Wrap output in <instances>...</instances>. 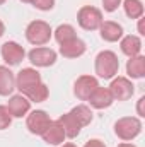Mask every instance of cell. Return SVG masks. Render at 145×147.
I'll return each mask as SVG.
<instances>
[{
    "instance_id": "cell-1",
    "label": "cell",
    "mask_w": 145,
    "mask_h": 147,
    "mask_svg": "<svg viewBox=\"0 0 145 147\" xmlns=\"http://www.w3.org/2000/svg\"><path fill=\"white\" fill-rule=\"evenodd\" d=\"M96 74L103 79H113L118 70H119V60L116 57L114 51L111 50H104L96 57V63H94Z\"/></svg>"
},
{
    "instance_id": "cell-7",
    "label": "cell",
    "mask_w": 145,
    "mask_h": 147,
    "mask_svg": "<svg viewBox=\"0 0 145 147\" xmlns=\"http://www.w3.org/2000/svg\"><path fill=\"white\" fill-rule=\"evenodd\" d=\"M96 87H99V82H97L96 77H92V75H80L75 80L73 92H75V96L80 101H87L91 98V94L96 91Z\"/></svg>"
},
{
    "instance_id": "cell-5",
    "label": "cell",
    "mask_w": 145,
    "mask_h": 147,
    "mask_svg": "<svg viewBox=\"0 0 145 147\" xmlns=\"http://www.w3.org/2000/svg\"><path fill=\"white\" fill-rule=\"evenodd\" d=\"M133 87L135 86L132 84L130 79H126V77H116V79H113V82L109 86V92H111V96H113L114 101H128L133 96V92H135Z\"/></svg>"
},
{
    "instance_id": "cell-12",
    "label": "cell",
    "mask_w": 145,
    "mask_h": 147,
    "mask_svg": "<svg viewBox=\"0 0 145 147\" xmlns=\"http://www.w3.org/2000/svg\"><path fill=\"white\" fill-rule=\"evenodd\" d=\"M7 110L10 113V116L14 118H22L24 115H28L31 110V101L22 96V94H15L9 99V105H7Z\"/></svg>"
},
{
    "instance_id": "cell-8",
    "label": "cell",
    "mask_w": 145,
    "mask_h": 147,
    "mask_svg": "<svg viewBox=\"0 0 145 147\" xmlns=\"http://www.w3.org/2000/svg\"><path fill=\"white\" fill-rule=\"evenodd\" d=\"M0 53H2V58H3V62H5L7 65H19V63L24 60V57H26L24 48H22L19 43H15V41H7V43H3Z\"/></svg>"
},
{
    "instance_id": "cell-33",
    "label": "cell",
    "mask_w": 145,
    "mask_h": 147,
    "mask_svg": "<svg viewBox=\"0 0 145 147\" xmlns=\"http://www.w3.org/2000/svg\"><path fill=\"white\" fill-rule=\"evenodd\" d=\"M21 2H24V3H31L33 0H21Z\"/></svg>"
},
{
    "instance_id": "cell-24",
    "label": "cell",
    "mask_w": 145,
    "mask_h": 147,
    "mask_svg": "<svg viewBox=\"0 0 145 147\" xmlns=\"http://www.w3.org/2000/svg\"><path fill=\"white\" fill-rule=\"evenodd\" d=\"M10 123H12V116H10L9 110H7V106H2L0 105V130L9 128Z\"/></svg>"
},
{
    "instance_id": "cell-27",
    "label": "cell",
    "mask_w": 145,
    "mask_h": 147,
    "mask_svg": "<svg viewBox=\"0 0 145 147\" xmlns=\"http://www.w3.org/2000/svg\"><path fill=\"white\" fill-rule=\"evenodd\" d=\"M144 105H145V96H142V98L138 99V105H137V115H138V116H145Z\"/></svg>"
},
{
    "instance_id": "cell-26",
    "label": "cell",
    "mask_w": 145,
    "mask_h": 147,
    "mask_svg": "<svg viewBox=\"0 0 145 147\" xmlns=\"http://www.w3.org/2000/svg\"><path fill=\"white\" fill-rule=\"evenodd\" d=\"M121 0H103V7L106 12H114L118 7H119Z\"/></svg>"
},
{
    "instance_id": "cell-17",
    "label": "cell",
    "mask_w": 145,
    "mask_h": 147,
    "mask_svg": "<svg viewBox=\"0 0 145 147\" xmlns=\"http://www.w3.org/2000/svg\"><path fill=\"white\" fill-rule=\"evenodd\" d=\"M58 121H60V125L63 127V130H65V135H67L68 139H75V137L80 134V128H82V125L77 121V118L73 116L70 111H68V113H65V115H62V116L58 118Z\"/></svg>"
},
{
    "instance_id": "cell-22",
    "label": "cell",
    "mask_w": 145,
    "mask_h": 147,
    "mask_svg": "<svg viewBox=\"0 0 145 147\" xmlns=\"http://www.w3.org/2000/svg\"><path fill=\"white\" fill-rule=\"evenodd\" d=\"M70 113L77 118V121H79L82 127H85V125H89V123L92 121V111H91L89 106H85V105H79V106L72 108Z\"/></svg>"
},
{
    "instance_id": "cell-34",
    "label": "cell",
    "mask_w": 145,
    "mask_h": 147,
    "mask_svg": "<svg viewBox=\"0 0 145 147\" xmlns=\"http://www.w3.org/2000/svg\"><path fill=\"white\" fill-rule=\"evenodd\" d=\"M5 2H7V0H0V5H3V3H5Z\"/></svg>"
},
{
    "instance_id": "cell-32",
    "label": "cell",
    "mask_w": 145,
    "mask_h": 147,
    "mask_svg": "<svg viewBox=\"0 0 145 147\" xmlns=\"http://www.w3.org/2000/svg\"><path fill=\"white\" fill-rule=\"evenodd\" d=\"M62 147H77V146H75V144H70V142H68V144H63Z\"/></svg>"
},
{
    "instance_id": "cell-6",
    "label": "cell",
    "mask_w": 145,
    "mask_h": 147,
    "mask_svg": "<svg viewBox=\"0 0 145 147\" xmlns=\"http://www.w3.org/2000/svg\"><path fill=\"white\" fill-rule=\"evenodd\" d=\"M50 121H51V118H50V115H48L46 111L34 110V111H31V113L28 115L26 127H28V130H29L31 134H34V135H41V134L48 128Z\"/></svg>"
},
{
    "instance_id": "cell-10",
    "label": "cell",
    "mask_w": 145,
    "mask_h": 147,
    "mask_svg": "<svg viewBox=\"0 0 145 147\" xmlns=\"http://www.w3.org/2000/svg\"><path fill=\"white\" fill-rule=\"evenodd\" d=\"M28 57H29V62L36 67H50L56 62V51L51 48H44V46L33 48L28 53Z\"/></svg>"
},
{
    "instance_id": "cell-29",
    "label": "cell",
    "mask_w": 145,
    "mask_h": 147,
    "mask_svg": "<svg viewBox=\"0 0 145 147\" xmlns=\"http://www.w3.org/2000/svg\"><path fill=\"white\" fill-rule=\"evenodd\" d=\"M138 33H140L142 36L145 34V31H144V19H142V17L138 19Z\"/></svg>"
},
{
    "instance_id": "cell-11",
    "label": "cell",
    "mask_w": 145,
    "mask_h": 147,
    "mask_svg": "<svg viewBox=\"0 0 145 147\" xmlns=\"http://www.w3.org/2000/svg\"><path fill=\"white\" fill-rule=\"evenodd\" d=\"M41 137H43V140H44L46 144H50V146H60V144H63V140L67 139L65 130H63V127L60 125L58 120H51L50 125H48V128L41 134Z\"/></svg>"
},
{
    "instance_id": "cell-16",
    "label": "cell",
    "mask_w": 145,
    "mask_h": 147,
    "mask_svg": "<svg viewBox=\"0 0 145 147\" xmlns=\"http://www.w3.org/2000/svg\"><path fill=\"white\" fill-rule=\"evenodd\" d=\"M119 46H121V51L126 57L132 58V57L140 55V51H142V39L138 36H135V34H128V36H125L121 39Z\"/></svg>"
},
{
    "instance_id": "cell-31",
    "label": "cell",
    "mask_w": 145,
    "mask_h": 147,
    "mask_svg": "<svg viewBox=\"0 0 145 147\" xmlns=\"http://www.w3.org/2000/svg\"><path fill=\"white\" fill-rule=\"evenodd\" d=\"M118 147H137V146H133V144H126V142H125V144H119Z\"/></svg>"
},
{
    "instance_id": "cell-3",
    "label": "cell",
    "mask_w": 145,
    "mask_h": 147,
    "mask_svg": "<svg viewBox=\"0 0 145 147\" xmlns=\"http://www.w3.org/2000/svg\"><path fill=\"white\" fill-rule=\"evenodd\" d=\"M140 132H142V121L135 116H125L114 123V134L118 135V139L125 142L133 140L135 137L140 135Z\"/></svg>"
},
{
    "instance_id": "cell-2",
    "label": "cell",
    "mask_w": 145,
    "mask_h": 147,
    "mask_svg": "<svg viewBox=\"0 0 145 147\" xmlns=\"http://www.w3.org/2000/svg\"><path fill=\"white\" fill-rule=\"evenodd\" d=\"M53 36V31L48 22L44 21H33L26 28V39L34 45V46H43L46 45Z\"/></svg>"
},
{
    "instance_id": "cell-4",
    "label": "cell",
    "mask_w": 145,
    "mask_h": 147,
    "mask_svg": "<svg viewBox=\"0 0 145 147\" xmlns=\"http://www.w3.org/2000/svg\"><path fill=\"white\" fill-rule=\"evenodd\" d=\"M77 22L82 29L85 31H96L99 29V26L103 24V12L96 7L85 5L79 10L77 14Z\"/></svg>"
},
{
    "instance_id": "cell-14",
    "label": "cell",
    "mask_w": 145,
    "mask_h": 147,
    "mask_svg": "<svg viewBox=\"0 0 145 147\" xmlns=\"http://www.w3.org/2000/svg\"><path fill=\"white\" fill-rule=\"evenodd\" d=\"M85 43L80 39V38H73L70 41L60 45V53L65 57V58H79L85 53Z\"/></svg>"
},
{
    "instance_id": "cell-9",
    "label": "cell",
    "mask_w": 145,
    "mask_h": 147,
    "mask_svg": "<svg viewBox=\"0 0 145 147\" xmlns=\"http://www.w3.org/2000/svg\"><path fill=\"white\" fill-rule=\"evenodd\" d=\"M41 82V75L34 69H22L15 77V89L21 91V94H26L29 89H33Z\"/></svg>"
},
{
    "instance_id": "cell-23",
    "label": "cell",
    "mask_w": 145,
    "mask_h": 147,
    "mask_svg": "<svg viewBox=\"0 0 145 147\" xmlns=\"http://www.w3.org/2000/svg\"><path fill=\"white\" fill-rule=\"evenodd\" d=\"M73 38H77V34H75L73 26H70V24H60V26L55 29V39H56L60 45L70 41Z\"/></svg>"
},
{
    "instance_id": "cell-28",
    "label": "cell",
    "mask_w": 145,
    "mask_h": 147,
    "mask_svg": "<svg viewBox=\"0 0 145 147\" xmlns=\"http://www.w3.org/2000/svg\"><path fill=\"white\" fill-rule=\"evenodd\" d=\"M84 147H106L101 140H97V139H92V140H89V142H85V146Z\"/></svg>"
},
{
    "instance_id": "cell-21",
    "label": "cell",
    "mask_w": 145,
    "mask_h": 147,
    "mask_svg": "<svg viewBox=\"0 0 145 147\" xmlns=\"http://www.w3.org/2000/svg\"><path fill=\"white\" fill-rule=\"evenodd\" d=\"M123 9L130 19H140L144 16V5L140 0H125Z\"/></svg>"
},
{
    "instance_id": "cell-30",
    "label": "cell",
    "mask_w": 145,
    "mask_h": 147,
    "mask_svg": "<svg viewBox=\"0 0 145 147\" xmlns=\"http://www.w3.org/2000/svg\"><path fill=\"white\" fill-rule=\"evenodd\" d=\"M3 33H5V24H3V22L0 21V38L3 36Z\"/></svg>"
},
{
    "instance_id": "cell-19",
    "label": "cell",
    "mask_w": 145,
    "mask_h": 147,
    "mask_svg": "<svg viewBox=\"0 0 145 147\" xmlns=\"http://www.w3.org/2000/svg\"><path fill=\"white\" fill-rule=\"evenodd\" d=\"M126 74L132 79H142L145 75V57L142 55L132 57L126 63Z\"/></svg>"
},
{
    "instance_id": "cell-15",
    "label": "cell",
    "mask_w": 145,
    "mask_h": 147,
    "mask_svg": "<svg viewBox=\"0 0 145 147\" xmlns=\"http://www.w3.org/2000/svg\"><path fill=\"white\" fill-rule=\"evenodd\" d=\"M99 31H101V38L108 43H114L123 38L121 24H118L114 21H103V24L99 26Z\"/></svg>"
},
{
    "instance_id": "cell-18",
    "label": "cell",
    "mask_w": 145,
    "mask_h": 147,
    "mask_svg": "<svg viewBox=\"0 0 145 147\" xmlns=\"http://www.w3.org/2000/svg\"><path fill=\"white\" fill-rule=\"evenodd\" d=\"M15 89V77L12 70L5 65H0V96H9Z\"/></svg>"
},
{
    "instance_id": "cell-25",
    "label": "cell",
    "mask_w": 145,
    "mask_h": 147,
    "mask_svg": "<svg viewBox=\"0 0 145 147\" xmlns=\"http://www.w3.org/2000/svg\"><path fill=\"white\" fill-rule=\"evenodd\" d=\"M31 3L39 10H51L55 7V0H33Z\"/></svg>"
},
{
    "instance_id": "cell-13",
    "label": "cell",
    "mask_w": 145,
    "mask_h": 147,
    "mask_svg": "<svg viewBox=\"0 0 145 147\" xmlns=\"http://www.w3.org/2000/svg\"><path fill=\"white\" fill-rule=\"evenodd\" d=\"M87 101L91 103L92 108H96V110H104V108H109V106L113 105L114 99H113L109 89H106V87H96V91L91 94V98H89Z\"/></svg>"
},
{
    "instance_id": "cell-20",
    "label": "cell",
    "mask_w": 145,
    "mask_h": 147,
    "mask_svg": "<svg viewBox=\"0 0 145 147\" xmlns=\"http://www.w3.org/2000/svg\"><path fill=\"white\" fill-rule=\"evenodd\" d=\"M22 96H26L29 101H34V103H43V101H46V99H48L50 91H48L46 84L39 82L38 86H34L33 89H29V91H28L26 94H22Z\"/></svg>"
}]
</instances>
